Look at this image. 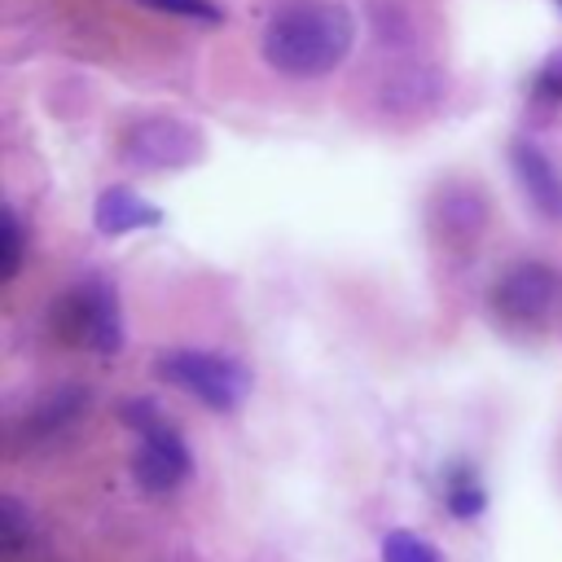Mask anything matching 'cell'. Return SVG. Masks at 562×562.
Masks as SVG:
<instances>
[{
    "instance_id": "4",
    "label": "cell",
    "mask_w": 562,
    "mask_h": 562,
    "mask_svg": "<svg viewBox=\"0 0 562 562\" xmlns=\"http://www.w3.org/2000/svg\"><path fill=\"white\" fill-rule=\"evenodd\" d=\"M123 413L140 430V448H136V461H132L136 483L145 492H171L176 483H184L189 470H193V457H189V443L167 426V417L149 400H132Z\"/></svg>"
},
{
    "instance_id": "7",
    "label": "cell",
    "mask_w": 562,
    "mask_h": 562,
    "mask_svg": "<svg viewBox=\"0 0 562 562\" xmlns=\"http://www.w3.org/2000/svg\"><path fill=\"white\" fill-rule=\"evenodd\" d=\"M509 167L514 180L522 189V198L544 215V220H562V167L527 136H518L509 145Z\"/></svg>"
},
{
    "instance_id": "5",
    "label": "cell",
    "mask_w": 562,
    "mask_h": 562,
    "mask_svg": "<svg viewBox=\"0 0 562 562\" xmlns=\"http://www.w3.org/2000/svg\"><path fill=\"white\" fill-rule=\"evenodd\" d=\"M123 154L127 162L145 167V171H171V167H193L202 158V132L184 119H167V114H149L136 119L123 136Z\"/></svg>"
},
{
    "instance_id": "8",
    "label": "cell",
    "mask_w": 562,
    "mask_h": 562,
    "mask_svg": "<svg viewBox=\"0 0 562 562\" xmlns=\"http://www.w3.org/2000/svg\"><path fill=\"white\" fill-rule=\"evenodd\" d=\"M92 224H97V233L119 237V233H132V228H154V224H162V211H158L154 202H145L140 193H132V189H123V184H110V189L97 198Z\"/></svg>"
},
{
    "instance_id": "2",
    "label": "cell",
    "mask_w": 562,
    "mask_h": 562,
    "mask_svg": "<svg viewBox=\"0 0 562 562\" xmlns=\"http://www.w3.org/2000/svg\"><path fill=\"white\" fill-rule=\"evenodd\" d=\"M154 373L180 391H189L193 400H202L215 413H233L246 391H250V373L224 356V351H198V347H180V351H162Z\"/></svg>"
},
{
    "instance_id": "13",
    "label": "cell",
    "mask_w": 562,
    "mask_h": 562,
    "mask_svg": "<svg viewBox=\"0 0 562 562\" xmlns=\"http://www.w3.org/2000/svg\"><path fill=\"white\" fill-rule=\"evenodd\" d=\"M140 4L162 9V13H180V18H198V22H220L215 0H140Z\"/></svg>"
},
{
    "instance_id": "1",
    "label": "cell",
    "mask_w": 562,
    "mask_h": 562,
    "mask_svg": "<svg viewBox=\"0 0 562 562\" xmlns=\"http://www.w3.org/2000/svg\"><path fill=\"white\" fill-rule=\"evenodd\" d=\"M356 40V18L338 0H290L263 26V61L285 79L329 75Z\"/></svg>"
},
{
    "instance_id": "10",
    "label": "cell",
    "mask_w": 562,
    "mask_h": 562,
    "mask_svg": "<svg viewBox=\"0 0 562 562\" xmlns=\"http://www.w3.org/2000/svg\"><path fill=\"white\" fill-rule=\"evenodd\" d=\"M382 562H443V553L413 531H391L382 540Z\"/></svg>"
},
{
    "instance_id": "12",
    "label": "cell",
    "mask_w": 562,
    "mask_h": 562,
    "mask_svg": "<svg viewBox=\"0 0 562 562\" xmlns=\"http://www.w3.org/2000/svg\"><path fill=\"white\" fill-rule=\"evenodd\" d=\"M26 514H22V505L13 501V496H4L0 501V549H18L22 540H26Z\"/></svg>"
},
{
    "instance_id": "3",
    "label": "cell",
    "mask_w": 562,
    "mask_h": 562,
    "mask_svg": "<svg viewBox=\"0 0 562 562\" xmlns=\"http://www.w3.org/2000/svg\"><path fill=\"white\" fill-rule=\"evenodd\" d=\"M57 334L61 342H83L101 356H119L123 347V312H119V294L110 281L88 277L79 281L70 294H61L57 303Z\"/></svg>"
},
{
    "instance_id": "9",
    "label": "cell",
    "mask_w": 562,
    "mask_h": 562,
    "mask_svg": "<svg viewBox=\"0 0 562 562\" xmlns=\"http://www.w3.org/2000/svg\"><path fill=\"white\" fill-rule=\"evenodd\" d=\"M483 505H487V492H483L479 474H474L470 465H457V470L448 474V509H452L457 518H479Z\"/></svg>"
},
{
    "instance_id": "14",
    "label": "cell",
    "mask_w": 562,
    "mask_h": 562,
    "mask_svg": "<svg viewBox=\"0 0 562 562\" xmlns=\"http://www.w3.org/2000/svg\"><path fill=\"white\" fill-rule=\"evenodd\" d=\"M536 97H540V101H562V53L540 70V79H536Z\"/></svg>"
},
{
    "instance_id": "6",
    "label": "cell",
    "mask_w": 562,
    "mask_h": 562,
    "mask_svg": "<svg viewBox=\"0 0 562 562\" xmlns=\"http://www.w3.org/2000/svg\"><path fill=\"white\" fill-rule=\"evenodd\" d=\"M558 294H562V277L549 263L527 259L501 272V281L492 285V312L505 325H536L553 312Z\"/></svg>"
},
{
    "instance_id": "11",
    "label": "cell",
    "mask_w": 562,
    "mask_h": 562,
    "mask_svg": "<svg viewBox=\"0 0 562 562\" xmlns=\"http://www.w3.org/2000/svg\"><path fill=\"white\" fill-rule=\"evenodd\" d=\"M22 268V224L13 206H0V281H13Z\"/></svg>"
}]
</instances>
